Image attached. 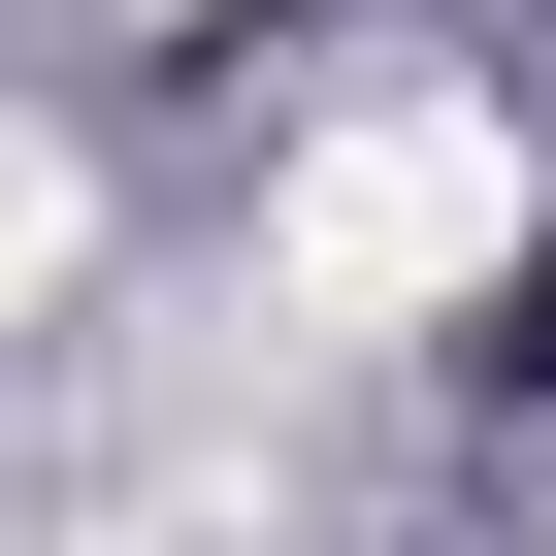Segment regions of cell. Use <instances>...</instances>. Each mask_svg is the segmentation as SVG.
Segmentation results:
<instances>
[{"instance_id":"6da1fadb","label":"cell","mask_w":556,"mask_h":556,"mask_svg":"<svg viewBox=\"0 0 556 556\" xmlns=\"http://www.w3.org/2000/svg\"><path fill=\"white\" fill-rule=\"evenodd\" d=\"M262 262H295L328 328H426V295H491V262H523V131L393 99V131H328V164H295V229H262Z\"/></svg>"}]
</instances>
